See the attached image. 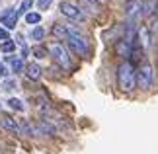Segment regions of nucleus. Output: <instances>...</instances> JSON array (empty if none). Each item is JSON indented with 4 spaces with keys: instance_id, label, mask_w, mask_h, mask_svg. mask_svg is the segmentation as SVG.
I'll use <instances>...</instances> for the list:
<instances>
[{
    "instance_id": "obj_1",
    "label": "nucleus",
    "mask_w": 158,
    "mask_h": 154,
    "mask_svg": "<svg viewBox=\"0 0 158 154\" xmlns=\"http://www.w3.org/2000/svg\"><path fill=\"white\" fill-rule=\"evenodd\" d=\"M137 70H135V65H131L129 60H123L119 66H117V86L123 92H131L137 84Z\"/></svg>"
},
{
    "instance_id": "obj_2",
    "label": "nucleus",
    "mask_w": 158,
    "mask_h": 154,
    "mask_svg": "<svg viewBox=\"0 0 158 154\" xmlns=\"http://www.w3.org/2000/svg\"><path fill=\"white\" fill-rule=\"evenodd\" d=\"M49 53H51V57L55 59V63H57L60 69L70 70V57H69V51H66V49L60 45V43L53 41L51 45H49Z\"/></svg>"
},
{
    "instance_id": "obj_3",
    "label": "nucleus",
    "mask_w": 158,
    "mask_h": 154,
    "mask_svg": "<svg viewBox=\"0 0 158 154\" xmlns=\"http://www.w3.org/2000/svg\"><path fill=\"white\" fill-rule=\"evenodd\" d=\"M137 86L141 90H148L150 86H152V69H150L148 63H141V66L137 69Z\"/></svg>"
},
{
    "instance_id": "obj_4",
    "label": "nucleus",
    "mask_w": 158,
    "mask_h": 154,
    "mask_svg": "<svg viewBox=\"0 0 158 154\" xmlns=\"http://www.w3.org/2000/svg\"><path fill=\"white\" fill-rule=\"evenodd\" d=\"M66 43H69V47L76 55L86 57V53H88V41H86V37H84L82 33H70L69 39H66Z\"/></svg>"
},
{
    "instance_id": "obj_5",
    "label": "nucleus",
    "mask_w": 158,
    "mask_h": 154,
    "mask_svg": "<svg viewBox=\"0 0 158 154\" xmlns=\"http://www.w3.org/2000/svg\"><path fill=\"white\" fill-rule=\"evenodd\" d=\"M59 10H60V14H63V16L70 18V20H84V12L78 8L76 4L69 2V0H63V2L59 4Z\"/></svg>"
},
{
    "instance_id": "obj_6",
    "label": "nucleus",
    "mask_w": 158,
    "mask_h": 154,
    "mask_svg": "<svg viewBox=\"0 0 158 154\" xmlns=\"http://www.w3.org/2000/svg\"><path fill=\"white\" fill-rule=\"evenodd\" d=\"M18 10H14V8H6L2 14H0V22H2V26H4V29H14L16 26H18Z\"/></svg>"
},
{
    "instance_id": "obj_7",
    "label": "nucleus",
    "mask_w": 158,
    "mask_h": 154,
    "mask_svg": "<svg viewBox=\"0 0 158 154\" xmlns=\"http://www.w3.org/2000/svg\"><path fill=\"white\" fill-rule=\"evenodd\" d=\"M141 14H143L141 0H127V4H125V16H127V20H129V22H135Z\"/></svg>"
},
{
    "instance_id": "obj_8",
    "label": "nucleus",
    "mask_w": 158,
    "mask_h": 154,
    "mask_svg": "<svg viewBox=\"0 0 158 154\" xmlns=\"http://www.w3.org/2000/svg\"><path fill=\"white\" fill-rule=\"evenodd\" d=\"M0 127L6 131L14 133V135H22L20 133V123H16V119H12L10 115H0Z\"/></svg>"
},
{
    "instance_id": "obj_9",
    "label": "nucleus",
    "mask_w": 158,
    "mask_h": 154,
    "mask_svg": "<svg viewBox=\"0 0 158 154\" xmlns=\"http://www.w3.org/2000/svg\"><path fill=\"white\" fill-rule=\"evenodd\" d=\"M131 49H133V43L125 41V39H119L117 43H115V53H117V57L125 59V60L131 57Z\"/></svg>"
},
{
    "instance_id": "obj_10",
    "label": "nucleus",
    "mask_w": 158,
    "mask_h": 154,
    "mask_svg": "<svg viewBox=\"0 0 158 154\" xmlns=\"http://www.w3.org/2000/svg\"><path fill=\"white\" fill-rule=\"evenodd\" d=\"M41 74H43V70H41V66H39L37 63H29V65H26V76H27L29 80H39Z\"/></svg>"
},
{
    "instance_id": "obj_11",
    "label": "nucleus",
    "mask_w": 158,
    "mask_h": 154,
    "mask_svg": "<svg viewBox=\"0 0 158 154\" xmlns=\"http://www.w3.org/2000/svg\"><path fill=\"white\" fill-rule=\"evenodd\" d=\"M51 33L55 35L57 39H69V27L64 26V23H53V27H51Z\"/></svg>"
},
{
    "instance_id": "obj_12",
    "label": "nucleus",
    "mask_w": 158,
    "mask_h": 154,
    "mask_svg": "<svg viewBox=\"0 0 158 154\" xmlns=\"http://www.w3.org/2000/svg\"><path fill=\"white\" fill-rule=\"evenodd\" d=\"M143 57H144V51H143V47L139 45V43H135L133 41V49H131V59H133V63H141L143 60ZM131 63V65H133Z\"/></svg>"
},
{
    "instance_id": "obj_13",
    "label": "nucleus",
    "mask_w": 158,
    "mask_h": 154,
    "mask_svg": "<svg viewBox=\"0 0 158 154\" xmlns=\"http://www.w3.org/2000/svg\"><path fill=\"white\" fill-rule=\"evenodd\" d=\"M37 131H39V135H55V127L47 119H41L37 123Z\"/></svg>"
},
{
    "instance_id": "obj_14",
    "label": "nucleus",
    "mask_w": 158,
    "mask_h": 154,
    "mask_svg": "<svg viewBox=\"0 0 158 154\" xmlns=\"http://www.w3.org/2000/svg\"><path fill=\"white\" fill-rule=\"evenodd\" d=\"M8 60L12 63V70H14L16 74L23 70V60H22V57H8Z\"/></svg>"
},
{
    "instance_id": "obj_15",
    "label": "nucleus",
    "mask_w": 158,
    "mask_h": 154,
    "mask_svg": "<svg viewBox=\"0 0 158 154\" xmlns=\"http://www.w3.org/2000/svg\"><path fill=\"white\" fill-rule=\"evenodd\" d=\"M26 22L29 23V26H35V23L41 22V14H39V12H27V14H26Z\"/></svg>"
},
{
    "instance_id": "obj_16",
    "label": "nucleus",
    "mask_w": 158,
    "mask_h": 154,
    "mask_svg": "<svg viewBox=\"0 0 158 154\" xmlns=\"http://www.w3.org/2000/svg\"><path fill=\"white\" fill-rule=\"evenodd\" d=\"M0 51H2V53H12V51H16V41H12V39L4 41L2 45H0Z\"/></svg>"
},
{
    "instance_id": "obj_17",
    "label": "nucleus",
    "mask_w": 158,
    "mask_h": 154,
    "mask_svg": "<svg viewBox=\"0 0 158 154\" xmlns=\"http://www.w3.org/2000/svg\"><path fill=\"white\" fill-rule=\"evenodd\" d=\"M31 37H33L35 41H41V39L45 37V29L41 27V26H35V27H33V31H31Z\"/></svg>"
},
{
    "instance_id": "obj_18",
    "label": "nucleus",
    "mask_w": 158,
    "mask_h": 154,
    "mask_svg": "<svg viewBox=\"0 0 158 154\" xmlns=\"http://www.w3.org/2000/svg\"><path fill=\"white\" fill-rule=\"evenodd\" d=\"M8 106L12 109H16V111H23V103L18 100V98H10V100H8Z\"/></svg>"
},
{
    "instance_id": "obj_19",
    "label": "nucleus",
    "mask_w": 158,
    "mask_h": 154,
    "mask_svg": "<svg viewBox=\"0 0 158 154\" xmlns=\"http://www.w3.org/2000/svg\"><path fill=\"white\" fill-rule=\"evenodd\" d=\"M31 55H33V57H37V59H45V57H47V49L37 45V47L31 49Z\"/></svg>"
},
{
    "instance_id": "obj_20",
    "label": "nucleus",
    "mask_w": 158,
    "mask_h": 154,
    "mask_svg": "<svg viewBox=\"0 0 158 154\" xmlns=\"http://www.w3.org/2000/svg\"><path fill=\"white\" fill-rule=\"evenodd\" d=\"M31 6H33V0H23V2H22V6H20V10H18V14H23V12L27 14Z\"/></svg>"
},
{
    "instance_id": "obj_21",
    "label": "nucleus",
    "mask_w": 158,
    "mask_h": 154,
    "mask_svg": "<svg viewBox=\"0 0 158 154\" xmlns=\"http://www.w3.org/2000/svg\"><path fill=\"white\" fill-rule=\"evenodd\" d=\"M53 4V0H37V8L39 10H47Z\"/></svg>"
},
{
    "instance_id": "obj_22",
    "label": "nucleus",
    "mask_w": 158,
    "mask_h": 154,
    "mask_svg": "<svg viewBox=\"0 0 158 154\" xmlns=\"http://www.w3.org/2000/svg\"><path fill=\"white\" fill-rule=\"evenodd\" d=\"M14 88H16V80H6V82L2 84V90H6V92L14 90Z\"/></svg>"
},
{
    "instance_id": "obj_23",
    "label": "nucleus",
    "mask_w": 158,
    "mask_h": 154,
    "mask_svg": "<svg viewBox=\"0 0 158 154\" xmlns=\"http://www.w3.org/2000/svg\"><path fill=\"white\" fill-rule=\"evenodd\" d=\"M0 39H2V41H8V39H10V35H8V29L0 27Z\"/></svg>"
},
{
    "instance_id": "obj_24",
    "label": "nucleus",
    "mask_w": 158,
    "mask_h": 154,
    "mask_svg": "<svg viewBox=\"0 0 158 154\" xmlns=\"http://www.w3.org/2000/svg\"><path fill=\"white\" fill-rule=\"evenodd\" d=\"M6 76H8V70H6L4 65H0V78H6Z\"/></svg>"
},
{
    "instance_id": "obj_25",
    "label": "nucleus",
    "mask_w": 158,
    "mask_h": 154,
    "mask_svg": "<svg viewBox=\"0 0 158 154\" xmlns=\"http://www.w3.org/2000/svg\"><path fill=\"white\" fill-rule=\"evenodd\" d=\"M86 2H88V4H92V6H96V4H98V0H86Z\"/></svg>"
}]
</instances>
